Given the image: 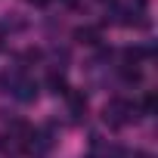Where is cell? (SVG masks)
<instances>
[{
    "instance_id": "7",
    "label": "cell",
    "mask_w": 158,
    "mask_h": 158,
    "mask_svg": "<svg viewBox=\"0 0 158 158\" xmlns=\"http://www.w3.org/2000/svg\"><path fill=\"white\" fill-rule=\"evenodd\" d=\"M3 40H6V31H3V25H0V47H3Z\"/></svg>"
},
{
    "instance_id": "8",
    "label": "cell",
    "mask_w": 158,
    "mask_h": 158,
    "mask_svg": "<svg viewBox=\"0 0 158 158\" xmlns=\"http://www.w3.org/2000/svg\"><path fill=\"white\" fill-rule=\"evenodd\" d=\"M65 3H71V6H74V3H81V0H65Z\"/></svg>"
},
{
    "instance_id": "2",
    "label": "cell",
    "mask_w": 158,
    "mask_h": 158,
    "mask_svg": "<svg viewBox=\"0 0 158 158\" xmlns=\"http://www.w3.org/2000/svg\"><path fill=\"white\" fill-rule=\"evenodd\" d=\"M10 90L16 99L22 102H34L37 99V81H31V77H13L10 81Z\"/></svg>"
},
{
    "instance_id": "1",
    "label": "cell",
    "mask_w": 158,
    "mask_h": 158,
    "mask_svg": "<svg viewBox=\"0 0 158 158\" xmlns=\"http://www.w3.org/2000/svg\"><path fill=\"white\" fill-rule=\"evenodd\" d=\"M102 118H106L109 127H124V124H130V121L136 118V109H133L127 99H112V102H106Z\"/></svg>"
},
{
    "instance_id": "5",
    "label": "cell",
    "mask_w": 158,
    "mask_h": 158,
    "mask_svg": "<svg viewBox=\"0 0 158 158\" xmlns=\"http://www.w3.org/2000/svg\"><path fill=\"white\" fill-rule=\"evenodd\" d=\"M74 37L81 40V44L96 47V44H99V37H102V31H99V28H93V25H84V28H77V31H74Z\"/></svg>"
},
{
    "instance_id": "4",
    "label": "cell",
    "mask_w": 158,
    "mask_h": 158,
    "mask_svg": "<svg viewBox=\"0 0 158 158\" xmlns=\"http://www.w3.org/2000/svg\"><path fill=\"white\" fill-rule=\"evenodd\" d=\"M47 87H50V93H56V96H59V93H62V96L68 93V84H65V74H62V71H50V74H47Z\"/></svg>"
},
{
    "instance_id": "6",
    "label": "cell",
    "mask_w": 158,
    "mask_h": 158,
    "mask_svg": "<svg viewBox=\"0 0 158 158\" xmlns=\"http://www.w3.org/2000/svg\"><path fill=\"white\" fill-rule=\"evenodd\" d=\"M28 3H34V6H47L50 0H28Z\"/></svg>"
},
{
    "instance_id": "3",
    "label": "cell",
    "mask_w": 158,
    "mask_h": 158,
    "mask_svg": "<svg viewBox=\"0 0 158 158\" xmlns=\"http://www.w3.org/2000/svg\"><path fill=\"white\" fill-rule=\"evenodd\" d=\"M65 99H68V112H71V118H81V115L87 112V96H84L81 90H68Z\"/></svg>"
}]
</instances>
